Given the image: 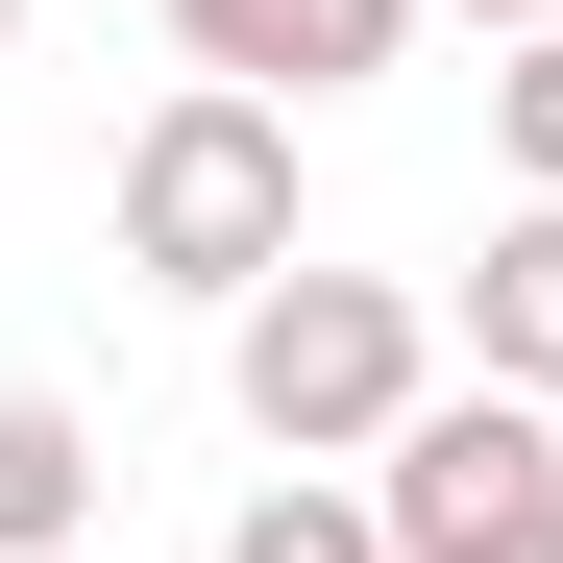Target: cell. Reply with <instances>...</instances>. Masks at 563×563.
<instances>
[{
	"mask_svg": "<svg viewBox=\"0 0 563 563\" xmlns=\"http://www.w3.org/2000/svg\"><path fill=\"white\" fill-rule=\"evenodd\" d=\"M221 563H393V539H367V490H319V465H269V490L221 515Z\"/></svg>",
	"mask_w": 563,
	"mask_h": 563,
	"instance_id": "cell-7",
	"label": "cell"
},
{
	"mask_svg": "<svg viewBox=\"0 0 563 563\" xmlns=\"http://www.w3.org/2000/svg\"><path fill=\"white\" fill-rule=\"evenodd\" d=\"M221 393H245V441H269V465H367V441L441 393V319L393 295V269H319V245H295V269L221 319Z\"/></svg>",
	"mask_w": 563,
	"mask_h": 563,
	"instance_id": "cell-1",
	"label": "cell"
},
{
	"mask_svg": "<svg viewBox=\"0 0 563 563\" xmlns=\"http://www.w3.org/2000/svg\"><path fill=\"white\" fill-rule=\"evenodd\" d=\"M123 269L245 319L269 269H295V123H269V99H221V74H172V99L123 123Z\"/></svg>",
	"mask_w": 563,
	"mask_h": 563,
	"instance_id": "cell-2",
	"label": "cell"
},
{
	"mask_svg": "<svg viewBox=\"0 0 563 563\" xmlns=\"http://www.w3.org/2000/svg\"><path fill=\"white\" fill-rule=\"evenodd\" d=\"M490 147H515V197H563V25H515V74H490Z\"/></svg>",
	"mask_w": 563,
	"mask_h": 563,
	"instance_id": "cell-8",
	"label": "cell"
},
{
	"mask_svg": "<svg viewBox=\"0 0 563 563\" xmlns=\"http://www.w3.org/2000/svg\"><path fill=\"white\" fill-rule=\"evenodd\" d=\"M465 393H539L563 417V197H515L490 269H465Z\"/></svg>",
	"mask_w": 563,
	"mask_h": 563,
	"instance_id": "cell-5",
	"label": "cell"
},
{
	"mask_svg": "<svg viewBox=\"0 0 563 563\" xmlns=\"http://www.w3.org/2000/svg\"><path fill=\"white\" fill-rule=\"evenodd\" d=\"M490 563H563V515H539V539H490Z\"/></svg>",
	"mask_w": 563,
	"mask_h": 563,
	"instance_id": "cell-10",
	"label": "cell"
},
{
	"mask_svg": "<svg viewBox=\"0 0 563 563\" xmlns=\"http://www.w3.org/2000/svg\"><path fill=\"white\" fill-rule=\"evenodd\" d=\"M465 25H563V0H465Z\"/></svg>",
	"mask_w": 563,
	"mask_h": 563,
	"instance_id": "cell-9",
	"label": "cell"
},
{
	"mask_svg": "<svg viewBox=\"0 0 563 563\" xmlns=\"http://www.w3.org/2000/svg\"><path fill=\"white\" fill-rule=\"evenodd\" d=\"M0 49H25V0H0Z\"/></svg>",
	"mask_w": 563,
	"mask_h": 563,
	"instance_id": "cell-11",
	"label": "cell"
},
{
	"mask_svg": "<svg viewBox=\"0 0 563 563\" xmlns=\"http://www.w3.org/2000/svg\"><path fill=\"white\" fill-rule=\"evenodd\" d=\"M539 515H563V417L539 393H417L393 441H367V539H393V563H490Z\"/></svg>",
	"mask_w": 563,
	"mask_h": 563,
	"instance_id": "cell-3",
	"label": "cell"
},
{
	"mask_svg": "<svg viewBox=\"0 0 563 563\" xmlns=\"http://www.w3.org/2000/svg\"><path fill=\"white\" fill-rule=\"evenodd\" d=\"M172 49H197L221 99H269V123H295V99H367V74L417 49V0H172Z\"/></svg>",
	"mask_w": 563,
	"mask_h": 563,
	"instance_id": "cell-4",
	"label": "cell"
},
{
	"mask_svg": "<svg viewBox=\"0 0 563 563\" xmlns=\"http://www.w3.org/2000/svg\"><path fill=\"white\" fill-rule=\"evenodd\" d=\"M74 539H99V417L0 393V563H74Z\"/></svg>",
	"mask_w": 563,
	"mask_h": 563,
	"instance_id": "cell-6",
	"label": "cell"
}]
</instances>
